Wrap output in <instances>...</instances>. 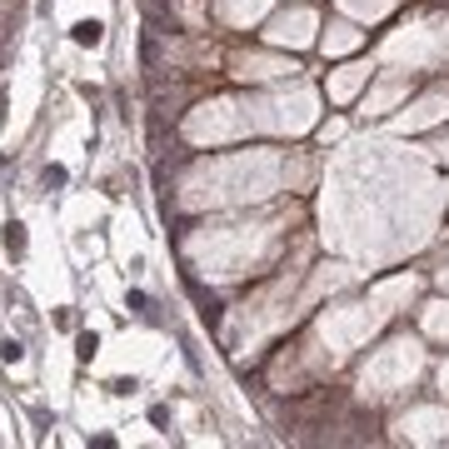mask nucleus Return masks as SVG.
<instances>
[{"mask_svg": "<svg viewBox=\"0 0 449 449\" xmlns=\"http://www.w3.org/2000/svg\"><path fill=\"white\" fill-rule=\"evenodd\" d=\"M6 250H11V255H25V230H20L15 220L6 224Z\"/></svg>", "mask_w": 449, "mask_h": 449, "instance_id": "nucleus-1", "label": "nucleus"}, {"mask_svg": "<svg viewBox=\"0 0 449 449\" xmlns=\"http://www.w3.org/2000/svg\"><path fill=\"white\" fill-rule=\"evenodd\" d=\"M130 310H135V315H150V300H145V295L135 290V295H130Z\"/></svg>", "mask_w": 449, "mask_h": 449, "instance_id": "nucleus-4", "label": "nucleus"}, {"mask_svg": "<svg viewBox=\"0 0 449 449\" xmlns=\"http://www.w3.org/2000/svg\"><path fill=\"white\" fill-rule=\"evenodd\" d=\"M75 45H100V25L95 20H80L75 25Z\"/></svg>", "mask_w": 449, "mask_h": 449, "instance_id": "nucleus-2", "label": "nucleus"}, {"mask_svg": "<svg viewBox=\"0 0 449 449\" xmlns=\"http://www.w3.org/2000/svg\"><path fill=\"white\" fill-rule=\"evenodd\" d=\"M20 355H25V350H20V345H15V340H6V345H0V360H6V365H15V360H20Z\"/></svg>", "mask_w": 449, "mask_h": 449, "instance_id": "nucleus-3", "label": "nucleus"}]
</instances>
